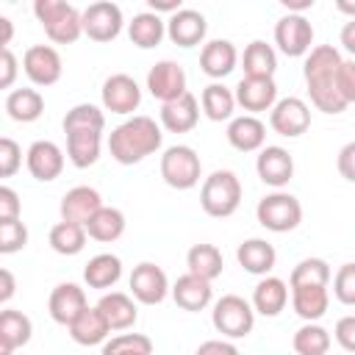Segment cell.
<instances>
[{
	"mask_svg": "<svg viewBox=\"0 0 355 355\" xmlns=\"http://www.w3.org/2000/svg\"><path fill=\"white\" fill-rule=\"evenodd\" d=\"M341 61L344 58L338 55V50L333 44H319L308 53L305 67H302L311 103L324 114H341L347 108V103L338 92V80H336Z\"/></svg>",
	"mask_w": 355,
	"mask_h": 355,
	"instance_id": "obj_1",
	"label": "cell"
},
{
	"mask_svg": "<svg viewBox=\"0 0 355 355\" xmlns=\"http://www.w3.org/2000/svg\"><path fill=\"white\" fill-rule=\"evenodd\" d=\"M158 147H161V128L150 116H130L108 136L111 158L125 166L139 164L141 158L153 155Z\"/></svg>",
	"mask_w": 355,
	"mask_h": 355,
	"instance_id": "obj_2",
	"label": "cell"
},
{
	"mask_svg": "<svg viewBox=\"0 0 355 355\" xmlns=\"http://www.w3.org/2000/svg\"><path fill=\"white\" fill-rule=\"evenodd\" d=\"M33 14L55 44H72L83 33V14L64 0H36Z\"/></svg>",
	"mask_w": 355,
	"mask_h": 355,
	"instance_id": "obj_3",
	"label": "cell"
},
{
	"mask_svg": "<svg viewBox=\"0 0 355 355\" xmlns=\"http://www.w3.org/2000/svg\"><path fill=\"white\" fill-rule=\"evenodd\" d=\"M239 202H241V183L230 169H216L202 180L200 205L208 216L225 219V216L236 214Z\"/></svg>",
	"mask_w": 355,
	"mask_h": 355,
	"instance_id": "obj_4",
	"label": "cell"
},
{
	"mask_svg": "<svg viewBox=\"0 0 355 355\" xmlns=\"http://www.w3.org/2000/svg\"><path fill=\"white\" fill-rule=\"evenodd\" d=\"M211 319L222 336L244 338V336H250V330L255 324V308L239 294H225L222 300H216Z\"/></svg>",
	"mask_w": 355,
	"mask_h": 355,
	"instance_id": "obj_5",
	"label": "cell"
},
{
	"mask_svg": "<svg viewBox=\"0 0 355 355\" xmlns=\"http://www.w3.org/2000/svg\"><path fill=\"white\" fill-rule=\"evenodd\" d=\"M255 216L258 222L272 230V233H288L300 225L302 219V205L294 194H286V191H275V194H266L258 208H255Z\"/></svg>",
	"mask_w": 355,
	"mask_h": 355,
	"instance_id": "obj_6",
	"label": "cell"
},
{
	"mask_svg": "<svg viewBox=\"0 0 355 355\" xmlns=\"http://www.w3.org/2000/svg\"><path fill=\"white\" fill-rule=\"evenodd\" d=\"M200 155L186 147V144H175L161 155V178L166 180V186L172 189H191L200 183Z\"/></svg>",
	"mask_w": 355,
	"mask_h": 355,
	"instance_id": "obj_7",
	"label": "cell"
},
{
	"mask_svg": "<svg viewBox=\"0 0 355 355\" xmlns=\"http://www.w3.org/2000/svg\"><path fill=\"white\" fill-rule=\"evenodd\" d=\"M275 42L291 58L305 55L313 44V28L302 14H286L275 25Z\"/></svg>",
	"mask_w": 355,
	"mask_h": 355,
	"instance_id": "obj_8",
	"label": "cell"
},
{
	"mask_svg": "<svg viewBox=\"0 0 355 355\" xmlns=\"http://www.w3.org/2000/svg\"><path fill=\"white\" fill-rule=\"evenodd\" d=\"M147 89L155 100L161 103H172L178 97H183L189 89H186V72L178 61H158L150 72H147Z\"/></svg>",
	"mask_w": 355,
	"mask_h": 355,
	"instance_id": "obj_9",
	"label": "cell"
},
{
	"mask_svg": "<svg viewBox=\"0 0 355 355\" xmlns=\"http://www.w3.org/2000/svg\"><path fill=\"white\" fill-rule=\"evenodd\" d=\"M269 125L280 136H288V139L302 136L311 128V108L300 97H283L275 103L269 114Z\"/></svg>",
	"mask_w": 355,
	"mask_h": 355,
	"instance_id": "obj_10",
	"label": "cell"
},
{
	"mask_svg": "<svg viewBox=\"0 0 355 355\" xmlns=\"http://www.w3.org/2000/svg\"><path fill=\"white\" fill-rule=\"evenodd\" d=\"M122 31V11L116 3H92L83 11V33L94 42H111Z\"/></svg>",
	"mask_w": 355,
	"mask_h": 355,
	"instance_id": "obj_11",
	"label": "cell"
},
{
	"mask_svg": "<svg viewBox=\"0 0 355 355\" xmlns=\"http://www.w3.org/2000/svg\"><path fill=\"white\" fill-rule=\"evenodd\" d=\"M22 69L36 86H53L61 78V55L50 44H33L22 55Z\"/></svg>",
	"mask_w": 355,
	"mask_h": 355,
	"instance_id": "obj_12",
	"label": "cell"
},
{
	"mask_svg": "<svg viewBox=\"0 0 355 355\" xmlns=\"http://www.w3.org/2000/svg\"><path fill=\"white\" fill-rule=\"evenodd\" d=\"M141 103V89L130 75H111L103 83V105L111 114H133Z\"/></svg>",
	"mask_w": 355,
	"mask_h": 355,
	"instance_id": "obj_13",
	"label": "cell"
},
{
	"mask_svg": "<svg viewBox=\"0 0 355 355\" xmlns=\"http://www.w3.org/2000/svg\"><path fill=\"white\" fill-rule=\"evenodd\" d=\"M130 291L139 302L144 305H158L166 291H169V283H166V275L161 266L155 263H139L133 272H130Z\"/></svg>",
	"mask_w": 355,
	"mask_h": 355,
	"instance_id": "obj_14",
	"label": "cell"
},
{
	"mask_svg": "<svg viewBox=\"0 0 355 355\" xmlns=\"http://www.w3.org/2000/svg\"><path fill=\"white\" fill-rule=\"evenodd\" d=\"M103 208V200H100V191L92 189V186H75L69 189L64 197H61V222H75V225H83Z\"/></svg>",
	"mask_w": 355,
	"mask_h": 355,
	"instance_id": "obj_15",
	"label": "cell"
},
{
	"mask_svg": "<svg viewBox=\"0 0 355 355\" xmlns=\"http://www.w3.org/2000/svg\"><path fill=\"white\" fill-rule=\"evenodd\" d=\"M25 161H28V172L36 180H42V183L55 180L61 175V169H64V153H61V147L53 144V141H47V139L33 141L28 147Z\"/></svg>",
	"mask_w": 355,
	"mask_h": 355,
	"instance_id": "obj_16",
	"label": "cell"
},
{
	"mask_svg": "<svg viewBox=\"0 0 355 355\" xmlns=\"http://www.w3.org/2000/svg\"><path fill=\"white\" fill-rule=\"evenodd\" d=\"M277 100V86L272 78H241L236 86V103L244 111H272Z\"/></svg>",
	"mask_w": 355,
	"mask_h": 355,
	"instance_id": "obj_17",
	"label": "cell"
},
{
	"mask_svg": "<svg viewBox=\"0 0 355 355\" xmlns=\"http://www.w3.org/2000/svg\"><path fill=\"white\" fill-rule=\"evenodd\" d=\"M205 31H208V22L200 11L194 8H180L178 14L169 17L166 22V36L178 44V47H194L205 39Z\"/></svg>",
	"mask_w": 355,
	"mask_h": 355,
	"instance_id": "obj_18",
	"label": "cell"
},
{
	"mask_svg": "<svg viewBox=\"0 0 355 355\" xmlns=\"http://www.w3.org/2000/svg\"><path fill=\"white\" fill-rule=\"evenodd\" d=\"M47 308H50V316H53L58 324H67V327H69L89 305H86V294H83L80 286H75V283H61V286L53 288Z\"/></svg>",
	"mask_w": 355,
	"mask_h": 355,
	"instance_id": "obj_19",
	"label": "cell"
},
{
	"mask_svg": "<svg viewBox=\"0 0 355 355\" xmlns=\"http://www.w3.org/2000/svg\"><path fill=\"white\" fill-rule=\"evenodd\" d=\"M255 169H258V178L266 183V186H286L294 175V161L288 155V150L283 147H263L258 161H255Z\"/></svg>",
	"mask_w": 355,
	"mask_h": 355,
	"instance_id": "obj_20",
	"label": "cell"
},
{
	"mask_svg": "<svg viewBox=\"0 0 355 355\" xmlns=\"http://www.w3.org/2000/svg\"><path fill=\"white\" fill-rule=\"evenodd\" d=\"M197 119H200V105L191 92L161 105V125L172 133H189L197 125Z\"/></svg>",
	"mask_w": 355,
	"mask_h": 355,
	"instance_id": "obj_21",
	"label": "cell"
},
{
	"mask_svg": "<svg viewBox=\"0 0 355 355\" xmlns=\"http://www.w3.org/2000/svg\"><path fill=\"white\" fill-rule=\"evenodd\" d=\"M236 61H239L236 47L227 39H214L200 53V67H202V72L208 78H225V75H230L236 69Z\"/></svg>",
	"mask_w": 355,
	"mask_h": 355,
	"instance_id": "obj_22",
	"label": "cell"
},
{
	"mask_svg": "<svg viewBox=\"0 0 355 355\" xmlns=\"http://www.w3.org/2000/svg\"><path fill=\"white\" fill-rule=\"evenodd\" d=\"M263 139H266V128H263V122L258 116L244 114V116L230 119V125H227V141L239 153L261 150L263 147Z\"/></svg>",
	"mask_w": 355,
	"mask_h": 355,
	"instance_id": "obj_23",
	"label": "cell"
},
{
	"mask_svg": "<svg viewBox=\"0 0 355 355\" xmlns=\"http://www.w3.org/2000/svg\"><path fill=\"white\" fill-rule=\"evenodd\" d=\"M172 297L183 311H202L208 308L214 291H211V280H202L191 272H186L183 277H178V283L172 286Z\"/></svg>",
	"mask_w": 355,
	"mask_h": 355,
	"instance_id": "obj_24",
	"label": "cell"
},
{
	"mask_svg": "<svg viewBox=\"0 0 355 355\" xmlns=\"http://www.w3.org/2000/svg\"><path fill=\"white\" fill-rule=\"evenodd\" d=\"M31 319L22 311H11L6 308L0 313V355H11L17 347L31 341Z\"/></svg>",
	"mask_w": 355,
	"mask_h": 355,
	"instance_id": "obj_25",
	"label": "cell"
},
{
	"mask_svg": "<svg viewBox=\"0 0 355 355\" xmlns=\"http://www.w3.org/2000/svg\"><path fill=\"white\" fill-rule=\"evenodd\" d=\"M236 258H239V263H241L250 275H266V272H272V266H275V261H277V252H275V247H272L269 241H263V239H247L244 244H239Z\"/></svg>",
	"mask_w": 355,
	"mask_h": 355,
	"instance_id": "obj_26",
	"label": "cell"
},
{
	"mask_svg": "<svg viewBox=\"0 0 355 355\" xmlns=\"http://www.w3.org/2000/svg\"><path fill=\"white\" fill-rule=\"evenodd\" d=\"M288 302V288L280 277H263L252 291V308L261 316H277Z\"/></svg>",
	"mask_w": 355,
	"mask_h": 355,
	"instance_id": "obj_27",
	"label": "cell"
},
{
	"mask_svg": "<svg viewBox=\"0 0 355 355\" xmlns=\"http://www.w3.org/2000/svg\"><path fill=\"white\" fill-rule=\"evenodd\" d=\"M291 305H294L297 316H302L305 322L322 319L327 305H330L327 286H300V288H291Z\"/></svg>",
	"mask_w": 355,
	"mask_h": 355,
	"instance_id": "obj_28",
	"label": "cell"
},
{
	"mask_svg": "<svg viewBox=\"0 0 355 355\" xmlns=\"http://www.w3.org/2000/svg\"><path fill=\"white\" fill-rule=\"evenodd\" d=\"M108 333H111V327H108L105 316L97 311V305H94V308H86V311L69 324L72 341H78V344H83V347H92V344L105 341Z\"/></svg>",
	"mask_w": 355,
	"mask_h": 355,
	"instance_id": "obj_29",
	"label": "cell"
},
{
	"mask_svg": "<svg viewBox=\"0 0 355 355\" xmlns=\"http://www.w3.org/2000/svg\"><path fill=\"white\" fill-rule=\"evenodd\" d=\"M97 311L105 316L111 330H128L136 322V305L128 294L122 291H111L97 302Z\"/></svg>",
	"mask_w": 355,
	"mask_h": 355,
	"instance_id": "obj_30",
	"label": "cell"
},
{
	"mask_svg": "<svg viewBox=\"0 0 355 355\" xmlns=\"http://www.w3.org/2000/svg\"><path fill=\"white\" fill-rule=\"evenodd\" d=\"M119 277H122V261L111 252L94 255L83 269V280L89 283V288H111Z\"/></svg>",
	"mask_w": 355,
	"mask_h": 355,
	"instance_id": "obj_31",
	"label": "cell"
},
{
	"mask_svg": "<svg viewBox=\"0 0 355 355\" xmlns=\"http://www.w3.org/2000/svg\"><path fill=\"white\" fill-rule=\"evenodd\" d=\"M164 33H166L164 19H161L158 14H153V11H141V14H136L133 22L128 25V36H130V42H133L136 47H141V50L155 47V44L164 39Z\"/></svg>",
	"mask_w": 355,
	"mask_h": 355,
	"instance_id": "obj_32",
	"label": "cell"
},
{
	"mask_svg": "<svg viewBox=\"0 0 355 355\" xmlns=\"http://www.w3.org/2000/svg\"><path fill=\"white\" fill-rule=\"evenodd\" d=\"M241 64H244V78H272L277 69V55L266 42L255 39L247 44Z\"/></svg>",
	"mask_w": 355,
	"mask_h": 355,
	"instance_id": "obj_33",
	"label": "cell"
},
{
	"mask_svg": "<svg viewBox=\"0 0 355 355\" xmlns=\"http://www.w3.org/2000/svg\"><path fill=\"white\" fill-rule=\"evenodd\" d=\"M86 233L94 241H116L125 233V214L119 208L103 205L89 222H86Z\"/></svg>",
	"mask_w": 355,
	"mask_h": 355,
	"instance_id": "obj_34",
	"label": "cell"
},
{
	"mask_svg": "<svg viewBox=\"0 0 355 355\" xmlns=\"http://www.w3.org/2000/svg\"><path fill=\"white\" fill-rule=\"evenodd\" d=\"M186 266H189L191 275H197L202 280H214V277L222 275L225 261H222V252L214 244H194L186 255Z\"/></svg>",
	"mask_w": 355,
	"mask_h": 355,
	"instance_id": "obj_35",
	"label": "cell"
},
{
	"mask_svg": "<svg viewBox=\"0 0 355 355\" xmlns=\"http://www.w3.org/2000/svg\"><path fill=\"white\" fill-rule=\"evenodd\" d=\"M6 111L14 122H33L44 111V100L36 89H14L6 97Z\"/></svg>",
	"mask_w": 355,
	"mask_h": 355,
	"instance_id": "obj_36",
	"label": "cell"
},
{
	"mask_svg": "<svg viewBox=\"0 0 355 355\" xmlns=\"http://www.w3.org/2000/svg\"><path fill=\"white\" fill-rule=\"evenodd\" d=\"M67 155L78 169L92 166L100 158V133H94V130L67 133Z\"/></svg>",
	"mask_w": 355,
	"mask_h": 355,
	"instance_id": "obj_37",
	"label": "cell"
},
{
	"mask_svg": "<svg viewBox=\"0 0 355 355\" xmlns=\"http://www.w3.org/2000/svg\"><path fill=\"white\" fill-rule=\"evenodd\" d=\"M233 108H236V94L222 86V83H211L202 89V111L211 122H222V119H230L233 116Z\"/></svg>",
	"mask_w": 355,
	"mask_h": 355,
	"instance_id": "obj_38",
	"label": "cell"
},
{
	"mask_svg": "<svg viewBox=\"0 0 355 355\" xmlns=\"http://www.w3.org/2000/svg\"><path fill=\"white\" fill-rule=\"evenodd\" d=\"M50 247L58 255H78L86 247V227L75 222H58L50 230Z\"/></svg>",
	"mask_w": 355,
	"mask_h": 355,
	"instance_id": "obj_39",
	"label": "cell"
},
{
	"mask_svg": "<svg viewBox=\"0 0 355 355\" xmlns=\"http://www.w3.org/2000/svg\"><path fill=\"white\" fill-rule=\"evenodd\" d=\"M105 128V116L97 105L92 103H80L75 108L67 111L64 116V133H78V130H94V133H103Z\"/></svg>",
	"mask_w": 355,
	"mask_h": 355,
	"instance_id": "obj_40",
	"label": "cell"
},
{
	"mask_svg": "<svg viewBox=\"0 0 355 355\" xmlns=\"http://www.w3.org/2000/svg\"><path fill=\"white\" fill-rule=\"evenodd\" d=\"M291 344H294V352L297 355H324L330 349V333L322 324L308 322V324H302L294 333Z\"/></svg>",
	"mask_w": 355,
	"mask_h": 355,
	"instance_id": "obj_41",
	"label": "cell"
},
{
	"mask_svg": "<svg viewBox=\"0 0 355 355\" xmlns=\"http://www.w3.org/2000/svg\"><path fill=\"white\" fill-rule=\"evenodd\" d=\"M327 280H330V266L322 258H305V261H300L291 269V277H288L291 288H300V286H327Z\"/></svg>",
	"mask_w": 355,
	"mask_h": 355,
	"instance_id": "obj_42",
	"label": "cell"
},
{
	"mask_svg": "<svg viewBox=\"0 0 355 355\" xmlns=\"http://www.w3.org/2000/svg\"><path fill=\"white\" fill-rule=\"evenodd\" d=\"M28 244V227L19 219H3L0 222V252L11 255Z\"/></svg>",
	"mask_w": 355,
	"mask_h": 355,
	"instance_id": "obj_43",
	"label": "cell"
},
{
	"mask_svg": "<svg viewBox=\"0 0 355 355\" xmlns=\"http://www.w3.org/2000/svg\"><path fill=\"white\" fill-rule=\"evenodd\" d=\"M144 352V355H150L153 352V341L147 338V336H141V333H122V336H116V338H111V341H105L103 344V355H114V352Z\"/></svg>",
	"mask_w": 355,
	"mask_h": 355,
	"instance_id": "obj_44",
	"label": "cell"
},
{
	"mask_svg": "<svg viewBox=\"0 0 355 355\" xmlns=\"http://www.w3.org/2000/svg\"><path fill=\"white\" fill-rule=\"evenodd\" d=\"M333 294L344 305H355V263H344L333 277Z\"/></svg>",
	"mask_w": 355,
	"mask_h": 355,
	"instance_id": "obj_45",
	"label": "cell"
},
{
	"mask_svg": "<svg viewBox=\"0 0 355 355\" xmlns=\"http://www.w3.org/2000/svg\"><path fill=\"white\" fill-rule=\"evenodd\" d=\"M22 164V150L14 139L3 136L0 139V178H11Z\"/></svg>",
	"mask_w": 355,
	"mask_h": 355,
	"instance_id": "obj_46",
	"label": "cell"
},
{
	"mask_svg": "<svg viewBox=\"0 0 355 355\" xmlns=\"http://www.w3.org/2000/svg\"><path fill=\"white\" fill-rule=\"evenodd\" d=\"M336 80H338V92H341L344 103H347V105L355 103V58H352V61H341Z\"/></svg>",
	"mask_w": 355,
	"mask_h": 355,
	"instance_id": "obj_47",
	"label": "cell"
},
{
	"mask_svg": "<svg viewBox=\"0 0 355 355\" xmlns=\"http://www.w3.org/2000/svg\"><path fill=\"white\" fill-rule=\"evenodd\" d=\"M19 219V197L11 186H0V222Z\"/></svg>",
	"mask_w": 355,
	"mask_h": 355,
	"instance_id": "obj_48",
	"label": "cell"
},
{
	"mask_svg": "<svg viewBox=\"0 0 355 355\" xmlns=\"http://www.w3.org/2000/svg\"><path fill=\"white\" fill-rule=\"evenodd\" d=\"M336 341L347 352H355V316H341L336 322Z\"/></svg>",
	"mask_w": 355,
	"mask_h": 355,
	"instance_id": "obj_49",
	"label": "cell"
},
{
	"mask_svg": "<svg viewBox=\"0 0 355 355\" xmlns=\"http://www.w3.org/2000/svg\"><path fill=\"white\" fill-rule=\"evenodd\" d=\"M336 166H338L341 178H347L349 183H355V141H349V144H344V147L338 150Z\"/></svg>",
	"mask_w": 355,
	"mask_h": 355,
	"instance_id": "obj_50",
	"label": "cell"
},
{
	"mask_svg": "<svg viewBox=\"0 0 355 355\" xmlns=\"http://www.w3.org/2000/svg\"><path fill=\"white\" fill-rule=\"evenodd\" d=\"M0 69H3V75H0V86L8 89V86L14 83V78H17V58H14V53H11L8 47L0 53Z\"/></svg>",
	"mask_w": 355,
	"mask_h": 355,
	"instance_id": "obj_51",
	"label": "cell"
},
{
	"mask_svg": "<svg viewBox=\"0 0 355 355\" xmlns=\"http://www.w3.org/2000/svg\"><path fill=\"white\" fill-rule=\"evenodd\" d=\"M197 355H239V349H236L230 341L211 338V341H202V344L197 347Z\"/></svg>",
	"mask_w": 355,
	"mask_h": 355,
	"instance_id": "obj_52",
	"label": "cell"
},
{
	"mask_svg": "<svg viewBox=\"0 0 355 355\" xmlns=\"http://www.w3.org/2000/svg\"><path fill=\"white\" fill-rule=\"evenodd\" d=\"M14 297V275L8 269H0V302H8Z\"/></svg>",
	"mask_w": 355,
	"mask_h": 355,
	"instance_id": "obj_53",
	"label": "cell"
},
{
	"mask_svg": "<svg viewBox=\"0 0 355 355\" xmlns=\"http://www.w3.org/2000/svg\"><path fill=\"white\" fill-rule=\"evenodd\" d=\"M341 44L355 55V19H349V22L341 28Z\"/></svg>",
	"mask_w": 355,
	"mask_h": 355,
	"instance_id": "obj_54",
	"label": "cell"
},
{
	"mask_svg": "<svg viewBox=\"0 0 355 355\" xmlns=\"http://www.w3.org/2000/svg\"><path fill=\"white\" fill-rule=\"evenodd\" d=\"M150 11L158 14V11H172L178 14L180 11V0H150Z\"/></svg>",
	"mask_w": 355,
	"mask_h": 355,
	"instance_id": "obj_55",
	"label": "cell"
},
{
	"mask_svg": "<svg viewBox=\"0 0 355 355\" xmlns=\"http://www.w3.org/2000/svg\"><path fill=\"white\" fill-rule=\"evenodd\" d=\"M0 28H3V39H0V44H3V50H6L8 42H11V19H8V17H0Z\"/></svg>",
	"mask_w": 355,
	"mask_h": 355,
	"instance_id": "obj_56",
	"label": "cell"
},
{
	"mask_svg": "<svg viewBox=\"0 0 355 355\" xmlns=\"http://www.w3.org/2000/svg\"><path fill=\"white\" fill-rule=\"evenodd\" d=\"M286 8H294V11H302V8H311L313 0H283Z\"/></svg>",
	"mask_w": 355,
	"mask_h": 355,
	"instance_id": "obj_57",
	"label": "cell"
},
{
	"mask_svg": "<svg viewBox=\"0 0 355 355\" xmlns=\"http://www.w3.org/2000/svg\"><path fill=\"white\" fill-rule=\"evenodd\" d=\"M336 8H338L341 14H349V17L355 19V3H349V0H336Z\"/></svg>",
	"mask_w": 355,
	"mask_h": 355,
	"instance_id": "obj_58",
	"label": "cell"
},
{
	"mask_svg": "<svg viewBox=\"0 0 355 355\" xmlns=\"http://www.w3.org/2000/svg\"><path fill=\"white\" fill-rule=\"evenodd\" d=\"M114 355H144V352H133V349H130V352H114Z\"/></svg>",
	"mask_w": 355,
	"mask_h": 355,
	"instance_id": "obj_59",
	"label": "cell"
}]
</instances>
